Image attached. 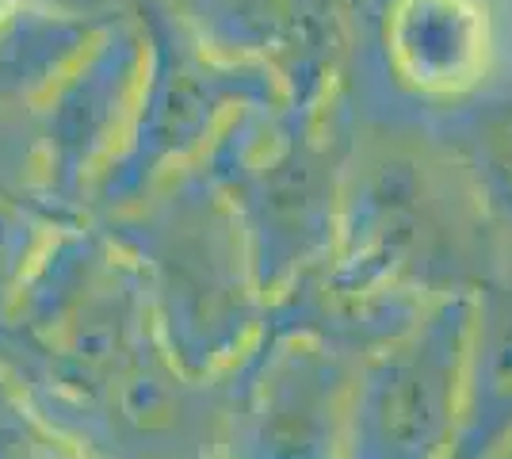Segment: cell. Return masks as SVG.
I'll use <instances>...</instances> for the list:
<instances>
[{
    "label": "cell",
    "instance_id": "1",
    "mask_svg": "<svg viewBox=\"0 0 512 459\" xmlns=\"http://www.w3.org/2000/svg\"><path fill=\"white\" fill-rule=\"evenodd\" d=\"M394 58L417 88L463 92L490 66V20L478 0H406L394 23Z\"/></svg>",
    "mask_w": 512,
    "mask_h": 459
},
{
    "label": "cell",
    "instance_id": "2",
    "mask_svg": "<svg viewBox=\"0 0 512 459\" xmlns=\"http://www.w3.org/2000/svg\"><path fill=\"white\" fill-rule=\"evenodd\" d=\"M8 8H12V0H0V16H4V12H8Z\"/></svg>",
    "mask_w": 512,
    "mask_h": 459
}]
</instances>
